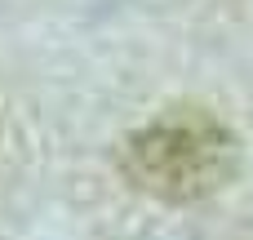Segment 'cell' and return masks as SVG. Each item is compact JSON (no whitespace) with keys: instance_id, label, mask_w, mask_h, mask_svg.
I'll return each instance as SVG.
<instances>
[{"instance_id":"1","label":"cell","mask_w":253,"mask_h":240,"mask_svg":"<svg viewBox=\"0 0 253 240\" xmlns=\"http://www.w3.org/2000/svg\"><path fill=\"white\" fill-rule=\"evenodd\" d=\"M120 169L151 200L196 205L236 178L240 138L209 107H165L125 138Z\"/></svg>"}]
</instances>
